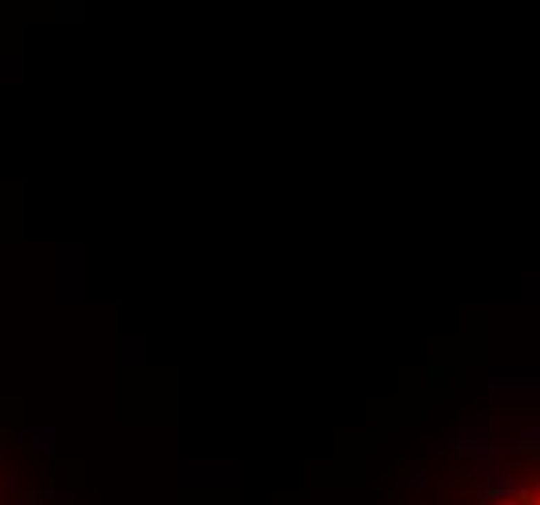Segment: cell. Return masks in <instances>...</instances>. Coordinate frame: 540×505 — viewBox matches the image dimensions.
Listing matches in <instances>:
<instances>
[{"instance_id": "cell-1", "label": "cell", "mask_w": 540, "mask_h": 505, "mask_svg": "<svg viewBox=\"0 0 540 505\" xmlns=\"http://www.w3.org/2000/svg\"><path fill=\"white\" fill-rule=\"evenodd\" d=\"M525 439H529V443H537V447H540V427H532V432H525Z\"/></svg>"}, {"instance_id": "cell-2", "label": "cell", "mask_w": 540, "mask_h": 505, "mask_svg": "<svg viewBox=\"0 0 540 505\" xmlns=\"http://www.w3.org/2000/svg\"><path fill=\"white\" fill-rule=\"evenodd\" d=\"M494 505H521V502H509V497H505V502H494Z\"/></svg>"}, {"instance_id": "cell-3", "label": "cell", "mask_w": 540, "mask_h": 505, "mask_svg": "<svg viewBox=\"0 0 540 505\" xmlns=\"http://www.w3.org/2000/svg\"><path fill=\"white\" fill-rule=\"evenodd\" d=\"M521 505H540V494H537V502H521Z\"/></svg>"}]
</instances>
